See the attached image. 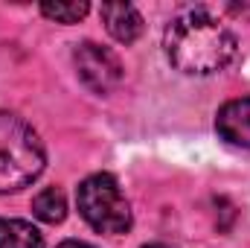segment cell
<instances>
[{"mask_svg":"<svg viewBox=\"0 0 250 248\" xmlns=\"http://www.w3.org/2000/svg\"><path fill=\"white\" fill-rule=\"evenodd\" d=\"M163 47L169 62L181 73L209 76L236 59L239 41L221 18H215L204 6H192L169 21L163 32Z\"/></svg>","mask_w":250,"mask_h":248,"instance_id":"6da1fadb","label":"cell"},{"mask_svg":"<svg viewBox=\"0 0 250 248\" xmlns=\"http://www.w3.org/2000/svg\"><path fill=\"white\" fill-rule=\"evenodd\" d=\"M47 155L35 128L18 114L0 111V196L29 187L44 173Z\"/></svg>","mask_w":250,"mask_h":248,"instance_id":"7a4b0ae2","label":"cell"},{"mask_svg":"<svg viewBox=\"0 0 250 248\" xmlns=\"http://www.w3.org/2000/svg\"><path fill=\"white\" fill-rule=\"evenodd\" d=\"M76 201L84 222L99 234H125L131 228V204L123 196L117 178L108 173L84 178L76 193Z\"/></svg>","mask_w":250,"mask_h":248,"instance_id":"3957f363","label":"cell"},{"mask_svg":"<svg viewBox=\"0 0 250 248\" xmlns=\"http://www.w3.org/2000/svg\"><path fill=\"white\" fill-rule=\"evenodd\" d=\"M73 62H76V70H79V79L93 94H111L123 82V64L108 47L84 41V44L76 47Z\"/></svg>","mask_w":250,"mask_h":248,"instance_id":"277c9868","label":"cell"},{"mask_svg":"<svg viewBox=\"0 0 250 248\" xmlns=\"http://www.w3.org/2000/svg\"><path fill=\"white\" fill-rule=\"evenodd\" d=\"M215 131L230 146L250 149V97L230 99L215 117Z\"/></svg>","mask_w":250,"mask_h":248,"instance_id":"5b68a950","label":"cell"},{"mask_svg":"<svg viewBox=\"0 0 250 248\" xmlns=\"http://www.w3.org/2000/svg\"><path fill=\"white\" fill-rule=\"evenodd\" d=\"M99 12H102V21H105L108 32L120 44H131L143 35V15L131 3H102Z\"/></svg>","mask_w":250,"mask_h":248,"instance_id":"8992f818","label":"cell"},{"mask_svg":"<svg viewBox=\"0 0 250 248\" xmlns=\"http://www.w3.org/2000/svg\"><path fill=\"white\" fill-rule=\"evenodd\" d=\"M0 248H44V237L32 222L0 219Z\"/></svg>","mask_w":250,"mask_h":248,"instance_id":"52a82bcc","label":"cell"},{"mask_svg":"<svg viewBox=\"0 0 250 248\" xmlns=\"http://www.w3.org/2000/svg\"><path fill=\"white\" fill-rule=\"evenodd\" d=\"M32 213L47 222V225H59L64 216H67V198L59 187H47L41 190L35 198H32Z\"/></svg>","mask_w":250,"mask_h":248,"instance_id":"ba28073f","label":"cell"},{"mask_svg":"<svg viewBox=\"0 0 250 248\" xmlns=\"http://www.w3.org/2000/svg\"><path fill=\"white\" fill-rule=\"evenodd\" d=\"M87 3L84 0H76V3H41V12L50 18V21H59V24H76L87 15Z\"/></svg>","mask_w":250,"mask_h":248,"instance_id":"9c48e42d","label":"cell"},{"mask_svg":"<svg viewBox=\"0 0 250 248\" xmlns=\"http://www.w3.org/2000/svg\"><path fill=\"white\" fill-rule=\"evenodd\" d=\"M59 248H93V246H87V243H79V240H67V243H62Z\"/></svg>","mask_w":250,"mask_h":248,"instance_id":"30bf717a","label":"cell"},{"mask_svg":"<svg viewBox=\"0 0 250 248\" xmlns=\"http://www.w3.org/2000/svg\"><path fill=\"white\" fill-rule=\"evenodd\" d=\"M143 248H172V246H163V243H151V246H143Z\"/></svg>","mask_w":250,"mask_h":248,"instance_id":"8fae6325","label":"cell"}]
</instances>
